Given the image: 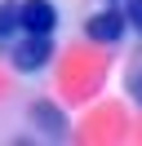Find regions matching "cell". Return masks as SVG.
<instances>
[{
  "label": "cell",
  "mask_w": 142,
  "mask_h": 146,
  "mask_svg": "<svg viewBox=\"0 0 142 146\" xmlns=\"http://www.w3.org/2000/svg\"><path fill=\"white\" fill-rule=\"evenodd\" d=\"M124 31H129V22H124V13L115 9V5L89 13V22H84V36L93 40V44H115V40H124Z\"/></svg>",
  "instance_id": "cell-3"
},
{
  "label": "cell",
  "mask_w": 142,
  "mask_h": 146,
  "mask_svg": "<svg viewBox=\"0 0 142 146\" xmlns=\"http://www.w3.org/2000/svg\"><path fill=\"white\" fill-rule=\"evenodd\" d=\"M18 27L31 36H53L58 31V5L53 0H18Z\"/></svg>",
  "instance_id": "cell-2"
},
{
  "label": "cell",
  "mask_w": 142,
  "mask_h": 146,
  "mask_svg": "<svg viewBox=\"0 0 142 146\" xmlns=\"http://www.w3.org/2000/svg\"><path fill=\"white\" fill-rule=\"evenodd\" d=\"M124 93H129V98L142 106V62H133L129 71H124Z\"/></svg>",
  "instance_id": "cell-7"
},
{
  "label": "cell",
  "mask_w": 142,
  "mask_h": 146,
  "mask_svg": "<svg viewBox=\"0 0 142 146\" xmlns=\"http://www.w3.org/2000/svg\"><path fill=\"white\" fill-rule=\"evenodd\" d=\"M31 119L44 128V137H67V115H62L53 102H36V106H31Z\"/></svg>",
  "instance_id": "cell-4"
},
{
  "label": "cell",
  "mask_w": 142,
  "mask_h": 146,
  "mask_svg": "<svg viewBox=\"0 0 142 146\" xmlns=\"http://www.w3.org/2000/svg\"><path fill=\"white\" fill-rule=\"evenodd\" d=\"M9 66H13L18 75H36L44 71V62L53 58V36H31V31H18V40L5 49Z\"/></svg>",
  "instance_id": "cell-1"
},
{
  "label": "cell",
  "mask_w": 142,
  "mask_h": 146,
  "mask_svg": "<svg viewBox=\"0 0 142 146\" xmlns=\"http://www.w3.org/2000/svg\"><path fill=\"white\" fill-rule=\"evenodd\" d=\"M18 0H0V53L18 40Z\"/></svg>",
  "instance_id": "cell-5"
},
{
  "label": "cell",
  "mask_w": 142,
  "mask_h": 146,
  "mask_svg": "<svg viewBox=\"0 0 142 146\" xmlns=\"http://www.w3.org/2000/svg\"><path fill=\"white\" fill-rule=\"evenodd\" d=\"M107 5H115L124 13V22H129V31L142 40V0H107Z\"/></svg>",
  "instance_id": "cell-6"
}]
</instances>
